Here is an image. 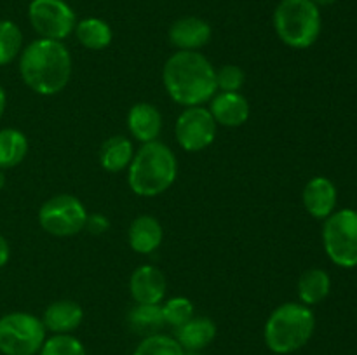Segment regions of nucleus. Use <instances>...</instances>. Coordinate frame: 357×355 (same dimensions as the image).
<instances>
[{
	"mask_svg": "<svg viewBox=\"0 0 357 355\" xmlns=\"http://www.w3.org/2000/svg\"><path fill=\"white\" fill-rule=\"evenodd\" d=\"M160 308H162L164 324L174 327V329L187 324L194 317V305L185 296H176V298L167 299Z\"/></svg>",
	"mask_w": 357,
	"mask_h": 355,
	"instance_id": "obj_26",
	"label": "nucleus"
},
{
	"mask_svg": "<svg viewBox=\"0 0 357 355\" xmlns=\"http://www.w3.org/2000/svg\"><path fill=\"white\" fill-rule=\"evenodd\" d=\"M23 51L21 28L10 19H0V66L13 63Z\"/></svg>",
	"mask_w": 357,
	"mask_h": 355,
	"instance_id": "obj_24",
	"label": "nucleus"
},
{
	"mask_svg": "<svg viewBox=\"0 0 357 355\" xmlns=\"http://www.w3.org/2000/svg\"><path fill=\"white\" fill-rule=\"evenodd\" d=\"M45 341L42 319L28 312H10L0 317V354L37 355Z\"/></svg>",
	"mask_w": 357,
	"mask_h": 355,
	"instance_id": "obj_6",
	"label": "nucleus"
},
{
	"mask_svg": "<svg viewBox=\"0 0 357 355\" xmlns=\"http://www.w3.org/2000/svg\"><path fill=\"white\" fill-rule=\"evenodd\" d=\"M129 327L136 334L142 336H152L157 334L164 326L162 308L160 305H136L128 315Z\"/></svg>",
	"mask_w": 357,
	"mask_h": 355,
	"instance_id": "obj_23",
	"label": "nucleus"
},
{
	"mask_svg": "<svg viewBox=\"0 0 357 355\" xmlns=\"http://www.w3.org/2000/svg\"><path fill=\"white\" fill-rule=\"evenodd\" d=\"M218 124L204 106H188L176 120V141L187 152H201L216 138Z\"/></svg>",
	"mask_w": 357,
	"mask_h": 355,
	"instance_id": "obj_10",
	"label": "nucleus"
},
{
	"mask_svg": "<svg viewBox=\"0 0 357 355\" xmlns=\"http://www.w3.org/2000/svg\"><path fill=\"white\" fill-rule=\"evenodd\" d=\"M321 10L312 0H281L274 10V30L282 44L309 49L321 35Z\"/></svg>",
	"mask_w": 357,
	"mask_h": 355,
	"instance_id": "obj_5",
	"label": "nucleus"
},
{
	"mask_svg": "<svg viewBox=\"0 0 357 355\" xmlns=\"http://www.w3.org/2000/svg\"><path fill=\"white\" fill-rule=\"evenodd\" d=\"M323 244L328 258L342 268L357 267V211L340 209L326 218Z\"/></svg>",
	"mask_w": 357,
	"mask_h": 355,
	"instance_id": "obj_7",
	"label": "nucleus"
},
{
	"mask_svg": "<svg viewBox=\"0 0 357 355\" xmlns=\"http://www.w3.org/2000/svg\"><path fill=\"white\" fill-rule=\"evenodd\" d=\"M216 124L225 127H239L250 118V103L241 93H216L209 106Z\"/></svg>",
	"mask_w": 357,
	"mask_h": 355,
	"instance_id": "obj_14",
	"label": "nucleus"
},
{
	"mask_svg": "<svg viewBox=\"0 0 357 355\" xmlns=\"http://www.w3.org/2000/svg\"><path fill=\"white\" fill-rule=\"evenodd\" d=\"M73 31H75L77 40L91 51H103L112 44V38H114L110 24L101 17H84L77 21Z\"/></svg>",
	"mask_w": 357,
	"mask_h": 355,
	"instance_id": "obj_20",
	"label": "nucleus"
},
{
	"mask_svg": "<svg viewBox=\"0 0 357 355\" xmlns=\"http://www.w3.org/2000/svg\"><path fill=\"white\" fill-rule=\"evenodd\" d=\"M216 338V326L208 317H192L187 324L176 329V341L185 352L202 350Z\"/></svg>",
	"mask_w": 357,
	"mask_h": 355,
	"instance_id": "obj_18",
	"label": "nucleus"
},
{
	"mask_svg": "<svg viewBox=\"0 0 357 355\" xmlns=\"http://www.w3.org/2000/svg\"><path fill=\"white\" fill-rule=\"evenodd\" d=\"M129 246L138 254H150L157 251L162 244L164 230L159 219L153 216H138L129 226Z\"/></svg>",
	"mask_w": 357,
	"mask_h": 355,
	"instance_id": "obj_17",
	"label": "nucleus"
},
{
	"mask_svg": "<svg viewBox=\"0 0 357 355\" xmlns=\"http://www.w3.org/2000/svg\"><path fill=\"white\" fill-rule=\"evenodd\" d=\"M6 106H7V94H6V90H3V87L0 86V118L3 117Z\"/></svg>",
	"mask_w": 357,
	"mask_h": 355,
	"instance_id": "obj_31",
	"label": "nucleus"
},
{
	"mask_svg": "<svg viewBox=\"0 0 357 355\" xmlns=\"http://www.w3.org/2000/svg\"><path fill=\"white\" fill-rule=\"evenodd\" d=\"M211 24L197 16H183L169 28V42L178 51H199L211 40Z\"/></svg>",
	"mask_w": 357,
	"mask_h": 355,
	"instance_id": "obj_12",
	"label": "nucleus"
},
{
	"mask_svg": "<svg viewBox=\"0 0 357 355\" xmlns=\"http://www.w3.org/2000/svg\"><path fill=\"white\" fill-rule=\"evenodd\" d=\"M166 277L152 265L136 268L129 281V291L138 305H159L166 296Z\"/></svg>",
	"mask_w": 357,
	"mask_h": 355,
	"instance_id": "obj_11",
	"label": "nucleus"
},
{
	"mask_svg": "<svg viewBox=\"0 0 357 355\" xmlns=\"http://www.w3.org/2000/svg\"><path fill=\"white\" fill-rule=\"evenodd\" d=\"M316 329L314 312L303 303H282L271 313L264 338L268 350L288 355L305 347Z\"/></svg>",
	"mask_w": 357,
	"mask_h": 355,
	"instance_id": "obj_4",
	"label": "nucleus"
},
{
	"mask_svg": "<svg viewBox=\"0 0 357 355\" xmlns=\"http://www.w3.org/2000/svg\"><path fill=\"white\" fill-rule=\"evenodd\" d=\"M84 310L79 303L72 299H59L51 303L42 315V324L45 331L54 334H70L82 324Z\"/></svg>",
	"mask_w": 357,
	"mask_h": 355,
	"instance_id": "obj_16",
	"label": "nucleus"
},
{
	"mask_svg": "<svg viewBox=\"0 0 357 355\" xmlns=\"http://www.w3.org/2000/svg\"><path fill=\"white\" fill-rule=\"evenodd\" d=\"M87 211L75 195H54L42 204L38 223L54 237H73L86 228Z\"/></svg>",
	"mask_w": 357,
	"mask_h": 355,
	"instance_id": "obj_8",
	"label": "nucleus"
},
{
	"mask_svg": "<svg viewBox=\"0 0 357 355\" xmlns=\"http://www.w3.org/2000/svg\"><path fill=\"white\" fill-rule=\"evenodd\" d=\"M20 75L31 90L42 96H52L68 86L72 56L63 42L37 38L21 51Z\"/></svg>",
	"mask_w": 357,
	"mask_h": 355,
	"instance_id": "obj_2",
	"label": "nucleus"
},
{
	"mask_svg": "<svg viewBox=\"0 0 357 355\" xmlns=\"http://www.w3.org/2000/svg\"><path fill=\"white\" fill-rule=\"evenodd\" d=\"M110 228V221L105 214H87V221H86V230H89L93 235H101L107 230Z\"/></svg>",
	"mask_w": 357,
	"mask_h": 355,
	"instance_id": "obj_29",
	"label": "nucleus"
},
{
	"mask_svg": "<svg viewBox=\"0 0 357 355\" xmlns=\"http://www.w3.org/2000/svg\"><path fill=\"white\" fill-rule=\"evenodd\" d=\"M132 355H185V350L178 343L176 338L157 333L143 338Z\"/></svg>",
	"mask_w": 357,
	"mask_h": 355,
	"instance_id": "obj_25",
	"label": "nucleus"
},
{
	"mask_svg": "<svg viewBox=\"0 0 357 355\" xmlns=\"http://www.w3.org/2000/svg\"><path fill=\"white\" fill-rule=\"evenodd\" d=\"M244 70L237 65H225L216 70V86L223 93H239L241 87L244 86Z\"/></svg>",
	"mask_w": 357,
	"mask_h": 355,
	"instance_id": "obj_28",
	"label": "nucleus"
},
{
	"mask_svg": "<svg viewBox=\"0 0 357 355\" xmlns=\"http://www.w3.org/2000/svg\"><path fill=\"white\" fill-rule=\"evenodd\" d=\"M331 291V278L328 271L321 268H310L303 271L298 281V298L300 303L307 306L317 305L323 301Z\"/></svg>",
	"mask_w": 357,
	"mask_h": 355,
	"instance_id": "obj_21",
	"label": "nucleus"
},
{
	"mask_svg": "<svg viewBox=\"0 0 357 355\" xmlns=\"http://www.w3.org/2000/svg\"><path fill=\"white\" fill-rule=\"evenodd\" d=\"M128 129L139 143L157 141L162 131V115L153 104L136 103L128 113Z\"/></svg>",
	"mask_w": 357,
	"mask_h": 355,
	"instance_id": "obj_15",
	"label": "nucleus"
},
{
	"mask_svg": "<svg viewBox=\"0 0 357 355\" xmlns=\"http://www.w3.org/2000/svg\"><path fill=\"white\" fill-rule=\"evenodd\" d=\"M164 87L174 103L181 106H202L218 93L216 70L197 51H178L164 65Z\"/></svg>",
	"mask_w": 357,
	"mask_h": 355,
	"instance_id": "obj_1",
	"label": "nucleus"
},
{
	"mask_svg": "<svg viewBox=\"0 0 357 355\" xmlns=\"http://www.w3.org/2000/svg\"><path fill=\"white\" fill-rule=\"evenodd\" d=\"M303 205L307 212L317 219H326L337 207L338 194L333 181L324 176H316L303 188Z\"/></svg>",
	"mask_w": 357,
	"mask_h": 355,
	"instance_id": "obj_13",
	"label": "nucleus"
},
{
	"mask_svg": "<svg viewBox=\"0 0 357 355\" xmlns=\"http://www.w3.org/2000/svg\"><path fill=\"white\" fill-rule=\"evenodd\" d=\"M3 187H6V174H3V171L0 169V190H2Z\"/></svg>",
	"mask_w": 357,
	"mask_h": 355,
	"instance_id": "obj_33",
	"label": "nucleus"
},
{
	"mask_svg": "<svg viewBox=\"0 0 357 355\" xmlns=\"http://www.w3.org/2000/svg\"><path fill=\"white\" fill-rule=\"evenodd\" d=\"M178 160L173 150L160 141L145 143L129 164V188L139 197H157L173 187Z\"/></svg>",
	"mask_w": 357,
	"mask_h": 355,
	"instance_id": "obj_3",
	"label": "nucleus"
},
{
	"mask_svg": "<svg viewBox=\"0 0 357 355\" xmlns=\"http://www.w3.org/2000/svg\"><path fill=\"white\" fill-rule=\"evenodd\" d=\"M28 19L40 38L63 42L77 24V16L65 0H31Z\"/></svg>",
	"mask_w": 357,
	"mask_h": 355,
	"instance_id": "obj_9",
	"label": "nucleus"
},
{
	"mask_svg": "<svg viewBox=\"0 0 357 355\" xmlns=\"http://www.w3.org/2000/svg\"><path fill=\"white\" fill-rule=\"evenodd\" d=\"M10 258V247H9V242H7L6 237L0 233V268H3L7 265V261H9Z\"/></svg>",
	"mask_w": 357,
	"mask_h": 355,
	"instance_id": "obj_30",
	"label": "nucleus"
},
{
	"mask_svg": "<svg viewBox=\"0 0 357 355\" xmlns=\"http://www.w3.org/2000/svg\"><path fill=\"white\" fill-rule=\"evenodd\" d=\"M28 153V139L20 129H0V169L20 166Z\"/></svg>",
	"mask_w": 357,
	"mask_h": 355,
	"instance_id": "obj_22",
	"label": "nucleus"
},
{
	"mask_svg": "<svg viewBox=\"0 0 357 355\" xmlns=\"http://www.w3.org/2000/svg\"><path fill=\"white\" fill-rule=\"evenodd\" d=\"M135 157V146L126 136H112L101 145L100 162L108 173H121L129 167Z\"/></svg>",
	"mask_w": 357,
	"mask_h": 355,
	"instance_id": "obj_19",
	"label": "nucleus"
},
{
	"mask_svg": "<svg viewBox=\"0 0 357 355\" xmlns=\"http://www.w3.org/2000/svg\"><path fill=\"white\" fill-rule=\"evenodd\" d=\"M314 3H316L317 7H326V6H331V3H335L337 0H312Z\"/></svg>",
	"mask_w": 357,
	"mask_h": 355,
	"instance_id": "obj_32",
	"label": "nucleus"
},
{
	"mask_svg": "<svg viewBox=\"0 0 357 355\" xmlns=\"http://www.w3.org/2000/svg\"><path fill=\"white\" fill-rule=\"evenodd\" d=\"M38 355H87L82 341L72 334H52L44 341Z\"/></svg>",
	"mask_w": 357,
	"mask_h": 355,
	"instance_id": "obj_27",
	"label": "nucleus"
}]
</instances>
